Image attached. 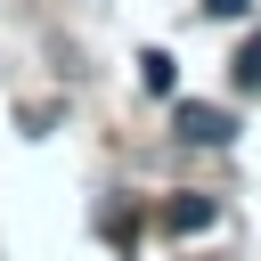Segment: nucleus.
Returning a JSON list of instances; mask_svg holds the SVG:
<instances>
[{
	"mask_svg": "<svg viewBox=\"0 0 261 261\" xmlns=\"http://www.w3.org/2000/svg\"><path fill=\"white\" fill-rule=\"evenodd\" d=\"M253 0H204V16H245Z\"/></svg>",
	"mask_w": 261,
	"mask_h": 261,
	"instance_id": "nucleus-5",
	"label": "nucleus"
},
{
	"mask_svg": "<svg viewBox=\"0 0 261 261\" xmlns=\"http://www.w3.org/2000/svg\"><path fill=\"white\" fill-rule=\"evenodd\" d=\"M171 130H179L188 147H228V139H237V122H228V106H196V98H188V106L171 114Z\"/></svg>",
	"mask_w": 261,
	"mask_h": 261,
	"instance_id": "nucleus-1",
	"label": "nucleus"
},
{
	"mask_svg": "<svg viewBox=\"0 0 261 261\" xmlns=\"http://www.w3.org/2000/svg\"><path fill=\"white\" fill-rule=\"evenodd\" d=\"M139 82H147V90H171V82H179V65H171L163 49H147V57H139Z\"/></svg>",
	"mask_w": 261,
	"mask_h": 261,
	"instance_id": "nucleus-4",
	"label": "nucleus"
},
{
	"mask_svg": "<svg viewBox=\"0 0 261 261\" xmlns=\"http://www.w3.org/2000/svg\"><path fill=\"white\" fill-rule=\"evenodd\" d=\"M212 220H220L212 196H171V204H163V228H171V237H204Z\"/></svg>",
	"mask_w": 261,
	"mask_h": 261,
	"instance_id": "nucleus-2",
	"label": "nucleus"
},
{
	"mask_svg": "<svg viewBox=\"0 0 261 261\" xmlns=\"http://www.w3.org/2000/svg\"><path fill=\"white\" fill-rule=\"evenodd\" d=\"M228 82H237V90H245V98H253V90H261V33H253V41H245V49H237V57H228Z\"/></svg>",
	"mask_w": 261,
	"mask_h": 261,
	"instance_id": "nucleus-3",
	"label": "nucleus"
}]
</instances>
